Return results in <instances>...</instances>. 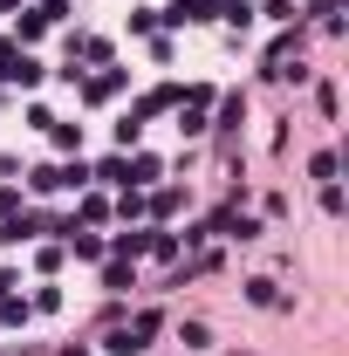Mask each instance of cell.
Listing matches in <instances>:
<instances>
[{
    "mask_svg": "<svg viewBox=\"0 0 349 356\" xmlns=\"http://www.w3.org/2000/svg\"><path fill=\"white\" fill-rule=\"evenodd\" d=\"M144 336H158V315H137L131 329H110L103 350H110V356H137V350H144Z\"/></svg>",
    "mask_w": 349,
    "mask_h": 356,
    "instance_id": "6da1fadb",
    "label": "cell"
},
{
    "mask_svg": "<svg viewBox=\"0 0 349 356\" xmlns=\"http://www.w3.org/2000/svg\"><path fill=\"white\" fill-rule=\"evenodd\" d=\"M178 343H185V350H206L213 336H206V322H185V329H178Z\"/></svg>",
    "mask_w": 349,
    "mask_h": 356,
    "instance_id": "7a4b0ae2",
    "label": "cell"
}]
</instances>
